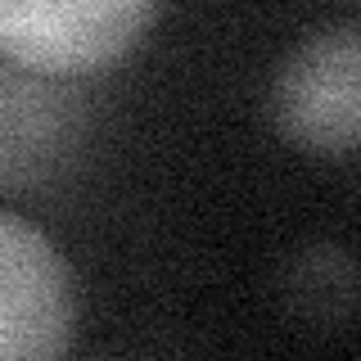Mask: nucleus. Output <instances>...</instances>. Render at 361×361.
Segmentation results:
<instances>
[{
	"instance_id": "7ed1b4c3",
	"label": "nucleus",
	"mask_w": 361,
	"mask_h": 361,
	"mask_svg": "<svg viewBox=\"0 0 361 361\" xmlns=\"http://www.w3.org/2000/svg\"><path fill=\"white\" fill-rule=\"evenodd\" d=\"M77 330V293L59 248L18 212L0 217V357L54 361Z\"/></svg>"
},
{
	"instance_id": "f03ea898",
	"label": "nucleus",
	"mask_w": 361,
	"mask_h": 361,
	"mask_svg": "<svg viewBox=\"0 0 361 361\" xmlns=\"http://www.w3.org/2000/svg\"><path fill=\"white\" fill-rule=\"evenodd\" d=\"M271 122L293 149L343 158L361 149V32L325 27L280 59Z\"/></svg>"
},
{
	"instance_id": "f257e3e1",
	"label": "nucleus",
	"mask_w": 361,
	"mask_h": 361,
	"mask_svg": "<svg viewBox=\"0 0 361 361\" xmlns=\"http://www.w3.org/2000/svg\"><path fill=\"white\" fill-rule=\"evenodd\" d=\"M158 0H0V50L41 77H86L127 59Z\"/></svg>"
},
{
	"instance_id": "20e7f679",
	"label": "nucleus",
	"mask_w": 361,
	"mask_h": 361,
	"mask_svg": "<svg viewBox=\"0 0 361 361\" xmlns=\"http://www.w3.org/2000/svg\"><path fill=\"white\" fill-rule=\"evenodd\" d=\"M68 135H73L68 99L54 95L41 73L9 63L0 77V172L9 195L27 190L59 163Z\"/></svg>"
}]
</instances>
